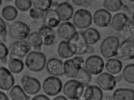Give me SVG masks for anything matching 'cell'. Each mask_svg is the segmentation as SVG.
I'll return each instance as SVG.
<instances>
[{
    "mask_svg": "<svg viewBox=\"0 0 134 100\" xmlns=\"http://www.w3.org/2000/svg\"><path fill=\"white\" fill-rule=\"evenodd\" d=\"M46 56L44 53L32 51L28 53L25 59V65L31 71L38 72L44 70L46 66Z\"/></svg>",
    "mask_w": 134,
    "mask_h": 100,
    "instance_id": "obj_1",
    "label": "cell"
},
{
    "mask_svg": "<svg viewBox=\"0 0 134 100\" xmlns=\"http://www.w3.org/2000/svg\"><path fill=\"white\" fill-rule=\"evenodd\" d=\"M120 46L119 40L116 36H110L105 38L101 44L100 50L102 56L109 59L117 55Z\"/></svg>",
    "mask_w": 134,
    "mask_h": 100,
    "instance_id": "obj_2",
    "label": "cell"
},
{
    "mask_svg": "<svg viewBox=\"0 0 134 100\" xmlns=\"http://www.w3.org/2000/svg\"><path fill=\"white\" fill-rule=\"evenodd\" d=\"M84 86L77 80H69L64 84L63 92L66 97L70 99L79 100L82 97Z\"/></svg>",
    "mask_w": 134,
    "mask_h": 100,
    "instance_id": "obj_3",
    "label": "cell"
},
{
    "mask_svg": "<svg viewBox=\"0 0 134 100\" xmlns=\"http://www.w3.org/2000/svg\"><path fill=\"white\" fill-rule=\"evenodd\" d=\"M84 63L82 57L76 56L66 60L64 63V75L68 78H75Z\"/></svg>",
    "mask_w": 134,
    "mask_h": 100,
    "instance_id": "obj_4",
    "label": "cell"
},
{
    "mask_svg": "<svg viewBox=\"0 0 134 100\" xmlns=\"http://www.w3.org/2000/svg\"><path fill=\"white\" fill-rule=\"evenodd\" d=\"M63 87L62 81L55 76L48 77L45 79L42 84L44 93L49 96H55L60 93Z\"/></svg>",
    "mask_w": 134,
    "mask_h": 100,
    "instance_id": "obj_5",
    "label": "cell"
},
{
    "mask_svg": "<svg viewBox=\"0 0 134 100\" xmlns=\"http://www.w3.org/2000/svg\"><path fill=\"white\" fill-rule=\"evenodd\" d=\"M30 32V29L27 24L18 20L12 23L9 29V35L17 40H24L27 38Z\"/></svg>",
    "mask_w": 134,
    "mask_h": 100,
    "instance_id": "obj_6",
    "label": "cell"
},
{
    "mask_svg": "<svg viewBox=\"0 0 134 100\" xmlns=\"http://www.w3.org/2000/svg\"><path fill=\"white\" fill-rule=\"evenodd\" d=\"M93 16L91 13L87 9H80L74 13L72 22L75 26L80 29H85L91 25Z\"/></svg>",
    "mask_w": 134,
    "mask_h": 100,
    "instance_id": "obj_7",
    "label": "cell"
},
{
    "mask_svg": "<svg viewBox=\"0 0 134 100\" xmlns=\"http://www.w3.org/2000/svg\"><path fill=\"white\" fill-rule=\"evenodd\" d=\"M104 66L103 59L97 55L89 57L85 62V69L92 75H98L101 74L104 68Z\"/></svg>",
    "mask_w": 134,
    "mask_h": 100,
    "instance_id": "obj_8",
    "label": "cell"
},
{
    "mask_svg": "<svg viewBox=\"0 0 134 100\" xmlns=\"http://www.w3.org/2000/svg\"><path fill=\"white\" fill-rule=\"evenodd\" d=\"M21 83L24 91L30 95L37 94L41 88V83L37 79L28 75L22 77Z\"/></svg>",
    "mask_w": 134,
    "mask_h": 100,
    "instance_id": "obj_9",
    "label": "cell"
},
{
    "mask_svg": "<svg viewBox=\"0 0 134 100\" xmlns=\"http://www.w3.org/2000/svg\"><path fill=\"white\" fill-rule=\"evenodd\" d=\"M96 82L98 86L104 91H112L116 84L115 77L110 73L100 74L96 79Z\"/></svg>",
    "mask_w": 134,
    "mask_h": 100,
    "instance_id": "obj_10",
    "label": "cell"
},
{
    "mask_svg": "<svg viewBox=\"0 0 134 100\" xmlns=\"http://www.w3.org/2000/svg\"><path fill=\"white\" fill-rule=\"evenodd\" d=\"M117 55L124 60L134 59V40H125L120 45Z\"/></svg>",
    "mask_w": 134,
    "mask_h": 100,
    "instance_id": "obj_11",
    "label": "cell"
},
{
    "mask_svg": "<svg viewBox=\"0 0 134 100\" xmlns=\"http://www.w3.org/2000/svg\"><path fill=\"white\" fill-rule=\"evenodd\" d=\"M31 49L27 41L18 40L13 43L9 48V52L12 55L19 58H23L27 55Z\"/></svg>",
    "mask_w": 134,
    "mask_h": 100,
    "instance_id": "obj_12",
    "label": "cell"
},
{
    "mask_svg": "<svg viewBox=\"0 0 134 100\" xmlns=\"http://www.w3.org/2000/svg\"><path fill=\"white\" fill-rule=\"evenodd\" d=\"M77 47L74 42L70 41H62L59 44L57 53L60 58L67 59L76 54Z\"/></svg>",
    "mask_w": 134,
    "mask_h": 100,
    "instance_id": "obj_13",
    "label": "cell"
},
{
    "mask_svg": "<svg viewBox=\"0 0 134 100\" xmlns=\"http://www.w3.org/2000/svg\"><path fill=\"white\" fill-rule=\"evenodd\" d=\"M112 15L109 11L104 9H100L95 11L93 17L94 23L98 27H107L111 22Z\"/></svg>",
    "mask_w": 134,
    "mask_h": 100,
    "instance_id": "obj_14",
    "label": "cell"
},
{
    "mask_svg": "<svg viewBox=\"0 0 134 100\" xmlns=\"http://www.w3.org/2000/svg\"><path fill=\"white\" fill-rule=\"evenodd\" d=\"M57 31L60 37L69 41H71L77 33L75 25L68 21L60 24Z\"/></svg>",
    "mask_w": 134,
    "mask_h": 100,
    "instance_id": "obj_15",
    "label": "cell"
},
{
    "mask_svg": "<svg viewBox=\"0 0 134 100\" xmlns=\"http://www.w3.org/2000/svg\"><path fill=\"white\" fill-rule=\"evenodd\" d=\"M15 79L10 71L5 68H0V89L8 91L15 84Z\"/></svg>",
    "mask_w": 134,
    "mask_h": 100,
    "instance_id": "obj_16",
    "label": "cell"
},
{
    "mask_svg": "<svg viewBox=\"0 0 134 100\" xmlns=\"http://www.w3.org/2000/svg\"><path fill=\"white\" fill-rule=\"evenodd\" d=\"M46 69L49 74L53 76H62L64 75V63L57 58L49 59L46 63Z\"/></svg>",
    "mask_w": 134,
    "mask_h": 100,
    "instance_id": "obj_17",
    "label": "cell"
},
{
    "mask_svg": "<svg viewBox=\"0 0 134 100\" xmlns=\"http://www.w3.org/2000/svg\"><path fill=\"white\" fill-rule=\"evenodd\" d=\"M56 10L59 13L61 21H68L71 19L74 14L72 5L67 2H61L58 5Z\"/></svg>",
    "mask_w": 134,
    "mask_h": 100,
    "instance_id": "obj_18",
    "label": "cell"
},
{
    "mask_svg": "<svg viewBox=\"0 0 134 100\" xmlns=\"http://www.w3.org/2000/svg\"><path fill=\"white\" fill-rule=\"evenodd\" d=\"M38 32L41 37L44 45L49 46L54 43L56 35L53 28L44 25L39 28Z\"/></svg>",
    "mask_w": 134,
    "mask_h": 100,
    "instance_id": "obj_19",
    "label": "cell"
},
{
    "mask_svg": "<svg viewBox=\"0 0 134 100\" xmlns=\"http://www.w3.org/2000/svg\"><path fill=\"white\" fill-rule=\"evenodd\" d=\"M81 35L83 41L89 45H94L100 39L99 31L93 27L86 28L81 33Z\"/></svg>",
    "mask_w": 134,
    "mask_h": 100,
    "instance_id": "obj_20",
    "label": "cell"
},
{
    "mask_svg": "<svg viewBox=\"0 0 134 100\" xmlns=\"http://www.w3.org/2000/svg\"><path fill=\"white\" fill-rule=\"evenodd\" d=\"M61 21L60 16L56 9H49L44 16V24L52 28L57 27Z\"/></svg>",
    "mask_w": 134,
    "mask_h": 100,
    "instance_id": "obj_21",
    "label": "cell"
},
{
    "mask_svg": "<svg viewBox=\"0 0 134 100\" xmlns=\"http://www.w3.org/2000/svg\"><path fill=\"white\" fill-rule=\"evenodd\" d=\"M129 20V18L125 13H118L112 18L111 25L115 30L119 32L122 30Z\"/></svg>",
    "mask_w": 134,
    "mask_h": 100,
    "instance_id": "obj_22",
    "label": "cell"
},
{
    "mask_svg": "<svg viewBox=\"0 0 134 100\" xmlns=\"http://www.w3.org/2000/svg\"><path fill=\"white\" fill-rule=\"evenodd\" d=\"M83 97L86 100H101L103 98V93L98 86H89L84 91Z\"/></svg>",
    "mask_w": 134,
    "mask_h": 100,
    "instance_id": "obj_23",
    "label": "cell"
},
{
    "mask_svg": "<svg viewBox=\"0 0 134 100\" xmlns=\"http://www.w3.org/2000/svg\"><path fill=\"white\" fill-rule=\"evenodd\" d=\"M80 35H80L79 33L77 32L74 38L70 41L76 45L77 47L76 55H84L92 52L91 47L87 44L83 40L82 38V39H80Z\"/></svg>",
    "mask_w": 134,
    "mask_h": 100,
    "instance_id": "obj_24",
    "label": "cell"
},
{
    "mask_svg": "<svg viewBox=\"0 0 134 100\" xmlns=\"http://www.w3.org/2000/svg\"><path fill=\"white\" fill-rule=\"evenodd\" d=\"M122 62L118 59H109L105 63L106 71L109 73L114 75L119 74L122 71Z\"/></svg>",
    "mask_w": 134,
    "mask_h": 100,
    "instance_id": "obj_25",
    "label": "cell"
},
{
    "mask_svg": "<svg viewBox=\"0 0 134 100\" xmlns=\"http://www.w3.org/2000/svg\"><path fill=\"white\" fill-rule=\"evenodd\" d=\"M113 98L115 100H133L134 91L131 89H117L114 91Z\"/></svg>",
    "mask_w": 134,
    "mask_h": 100,
    "instance_id": "obj_26",
    "label": "cell"
},
{
    "mask_svg": "<svg viewBox=\"0 0 134 100\" xmlns=\"http://www.w3.org/2000/svg\"><path fill=\"white\" fill-rule=\"evenodd\" d=\"M18 15V11L14 6L12 5H6L2 10V16L3 19L7 21H12L15 20Z\"/></svg>",
    "mask_w": 134,
    "mask_h": 100,
    "instance_id": "obj_27",
    "label": "cell"
},
{
    "mask_svg": "<svg viewBox=\"0 0 134 100\" xmlns=\"http://www.w3.org/2000/svg\"><path fill=\"white\" fill-rule=\"evenodd\" d=\"M9 96L13 100H28L30 97L26 94L21 86L16 85L12 88L9 92Z\"/></svg>",
    "mask_w": 134,
    "mask_h": 100,
    "instance_id": "obj_28",
    "label": "cell"
},
{
    "mask_svg": "<svg viewBox=\"0 0 134 100\" xmlns=\"http://www.w3.org/2000/svg\"><path fill=\"white\" fill-rule=\"evenodd\" d=\"M124 40H134V22L129 20L122 30L119 32Z\"/></svg>",
    "mask_w": 134,
    "mask_h": 100,
    "instance_id": "obj_29",
    "label": "cell"
},
{
    "mask_svg": "<svg viewBox=\"0 0 134 100\" xmlns=\"http://www.w3.org/2000/svg\"><path fill=\"white\" fill-rule=\"evenodd\" d=\"M9 71L15 74H19L22 72L24 68V64L21 60L17 58H11L8 63Z\"/></svg>",
    "mask_w": 134,
    "mask_h": 100,
    "instance_id": "obj_30",
    "label": "cell"
},
{
    "mask_svg": "<svg viewBox=\"0 0 134 100\" xmlns=\"http://www.w3.org/2000/svg\"><path fill=\"white\" fill-rule=\"evenodd\" d=\"M123 5L122 0H104L103 6L109 12H116L119 11Z\"/></svg>",
    "mask_w": 134,
    "mask_h": 100,
    "instance_id": "obj_31",
    "label": "cell"
},
{
    "mask_svg": "<svg viewBox=\"0 0 134 100\" xmlns=\"http://www.w3.org/2000/svg\"><path fill=\"white\" fill-rule=\"evenodd\" d=\"M27 41L31 46L35 49L40 48L43 44L40 34L37 31H34L30 34L27 37Z\"/></svg>",
    "mask_w": 134,
    "mask_h": 100,
    "instance_id": "obj_32",
    "label": "cell"
},
{
    "mask_svg": "<svg viewBox=\"0 0 134 100\" xmlns=\"http://www.w3.org/2000/svg\"><path fill=\"white\" fill-rule=\"evenodd\" d=\"M122 75L125 81L134 84V64L126 65L123 70Z\"/></svg>",
    "mask_w": 134,
    "mask_h": 100,
    "instance_id": "obj_33",
    "label": "cell"
},
{
    "mask_svg": "<svg viewBox=\"0 0 134 100\" xmlns=\"http://www.w3.org/2000/svg\"><path fill=\"white\" fill-rule=\"evenodd\" d=\"M75 79L86 87L88 86L91 81V76L85 68H82L77 74Z\"/></svg>",
    "mask_w": 134,
    "mask_h": 100,
    "instance_id": "obj_34",
    "label": "cell"
},
{
    "mask_svg": "<svg viewBox=\"0 0 134 100\" xmlns=\"http://www.w3.org/2000/svg\"><path fill=\"white\" fill-rule=\"evenodd\" d=\"M34 7L43 12L50 9L52 4V0H32Z\"/></svg>",
    "mask_w": 134,
    "mask_h": 100,
    "instance_id": "obj_35",
    "label": "cell"
},
{
    "mask_svg": "<svg viewBox=\"0 0 134 100\" xmlns=\"http://www.w3.org/2000/svg\"><path fill=\"white\" fill-rule=\"evenodd\" d=\"M32 0H15V5L16 8L21 12L28 11L32 6Z\"/></svg>",
    "mask_w": 134,
    "mask_h": 100,
    "instance_id": "obj_36",
    "label": "cell"
},
{
    "mask_svg": "<svg viewBox=\"0 0 134 100\" xmlns=\"http://www.w3.org/2000/svg\"><path fill=\"white\" fill-rule=\"evenodd\" d=\"M29 15L30 17L34 20L41 19L44 16V12L38 10L35 7L30 9Z\"/></svg>",
    "mask_w": 134,
    "mask_h": 100,
    "instance_id": "obj_37",
    "label": "cell"
},
{
    "mask_svg": "<svg viewBox=\"0 0 134 100\" xmlns=\"http://www.w3.org/2000/svg\"><path fill=\"white\" fill-rule=\"evenodd\" d=\"M9 53V50L7 46L2 42H0V60L6 59Z\"/></svg>",
    "mask_w": 134,
    "mask_h": 100,
    "instance_id": "obj_38",
    "label": "cell"
},
{
    "mask_svg": "<svg viewBox=\"0 0 134 100\" xmlns=\"http://www.w3.org/2000/svg\"><path fill=\"white\" fill-rule=\"evenodd\" d=\"M73 4L77 6L87 7L92 3L93 0H71Z\"/></svg>",
    "mask_w": 134,
    "mask_h": 100,
    "instance_id": "obj_39",
    "label": "cell"
},
{
    "mask_svg": "<svg viewBox=\"0 0 134 100\" xmlns=\"http://www.w3.org/2000/svg\"><path fill=\"white\" fill-rule=\"evenodd\" d=\"M7 26L4 20L0 17V36L5 34L6 32Z\"/></svg>",
    "mask_w": 134,
    "mask_h": 100,
    "instance_id": "obj_40",
    "label": "cell"
},
{
    "mask_svg": "<svg viewBox=\"0 0 134 100\" xmlns=\"http://www.w3.org/2000/svg\"><path fill=\"white\" fill-rule=\"evenodd\" d=\"M32 100H49V99L48 97L45 95H43V94H39V95H37L34 97L32 98Z\"/></svg>",
    "mask_w": 134,
    "mask_h": 100,
    "instance_id": "obj_41",
    "label": "cell"
},
{
    "mask_svg": "<svg viewBox=\"0 0 134 100\" xmlns=\"http://www.w3.org/2000/svg\"><path fill=\"white\" fill-rule=\"evenodd\" d=\"M0 100H8L9 99L7 95L4 93L0 91Z\"/></svg>",
    "mask_w": 134,
    "mask_h": 100,
    "instance_id": "obj_42",
    "label": "cell"
},
{
    "mask_svg": "<svg viewBox=\"0 0 134 100\" xmlns=\"http://www.w3.org/2000/svg\"><path fill=\"white\" fill-rule=\"evenodd\" d=\"M53 100H67V97L63 96H58L55 97Z\"/></svg>",
    "mask_w": 134,
    "mask_h": 100,
    "instance_id": "obj_43",
    "label": "cell"
},
{
    "mask_svg": "<svg viewBox=\"0 0 134 100\" xmlns=\"http://www.w3.org/2000/svg\"><path fill=\"white\" fill-rule=\"evenodd\" d=\"M131 19L134 22V11L132 13V16H131Z\"/></svg>",
    "mask_w": 134,
    "mask_h": 100,
    "instance_id": "obj_44",
    "label": "cell"
},
{
    "mask_svg": "<svg viewBox=\"0 0 134 100\" xmlns=\"http://www.w3.org/2000/svg\"><path fill=\"white\" fill-rule=\"evenodd\" d=\"M2 3V0H0V7Z\"/></svg>",
    "mask_w": 134,
    "mask_h": 100,
    "instance_id": "obj_45",
    "label": "cell"
},
{
    "mask_svg": "<svg viewBox=\"0 0 134 100\" xmlns=\"http://www.w3.org/2000/svg\"><path fill=\"white\" fill-rule=\"evenodd\" d=\"M4 1H13V0H4Z\"/></svg>",
    "mask_w": 134,
    "mask_h": 100,
    "instance_id": "obj_46",
    "label": "cell"
},
{
    "mask_svg": "<svg viewBox=\"0 0 134 100\" xmlns=\"http://www.w3.org/2000/svg\"><path fill=\"white\" fill-rule=\"evenodd\" d=\"M129 1L131 2H134V0H129Z\"/></svg>",
    "mask_w": 134,
    "mask_h": 100,
    "instance_id": "obj_47",
    "label": "cell"
}]
</instances>
